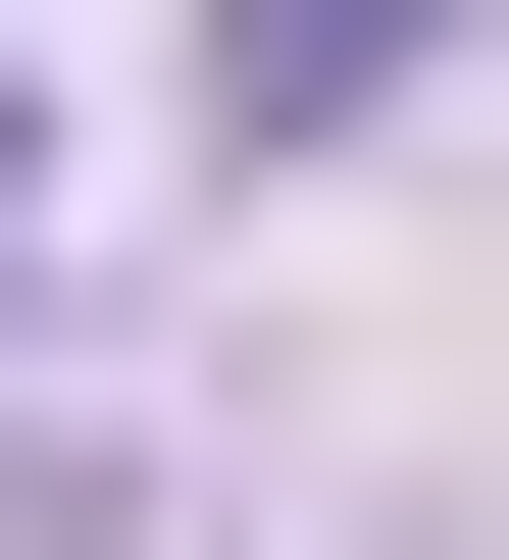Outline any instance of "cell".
Here are the masks:
<instances>
[{
  "label": "cell",
  "mask_w": 509,
  "mask_h": 560,
  "mask_svg": "<svg viewBox=\"0 0 509 560\" xmlns=\"http://www.w3.org/2000/svg\"><path fill=\"white\" fill-rule=\"evenodd\" d=\"M407 51H459V0H204V103H255V153H357Z\"/></svg>",
  "instance_id": "cell-1"
}]
</instances>
